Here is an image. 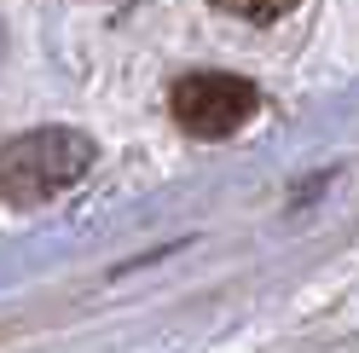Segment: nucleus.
<instances>
[{
    "label": "nucleus",
    "mask_w": 359,
    "mask_h": 353,
    "mask_svg": "<svg viewBox=\"0 0 359 353\" xmlns=\"http://www.w3.org/2000/svg\"><path fill=\"white\" fill-rule=\"evenodd\" d=\"M93 168V139L70 134V127H41L0 151V197L12 209L53 203L58 191H70L81 174Z\"/></svg>",
    "instance_id": "f257e3e1"
},
{
    "label": "nucleus",
    "mask_w": 359,
    "mask_h": 353,
    "mask_svg": "<svg viewBox=\"0 0 359 353\" xmlns=\"http://www.w3.org/2000/svg\"><path fill=\"white\" fill-rule=\"evenodd\" d=\"M255 104H261L255 81L226 76V70H191V76H180L174 93H168L174 122L186 127L191 139H226V134H238V127L255 116Z\"/></svg>",
    "instance_id": "f03ea898"
},
{
    "label": "nucleus",
    "mask_w": 359,
    "mask_h": 353,
    "mask_svg": "<svg viewBox=\"0 0 359 353\" xmlns=\"http://www.w3.org/2000/svg\"><path fill=\"white\" fill-rule=\"evenodd\" d=\"M220 12H232V18H243V24H273V18H284L296 0H215Z\"/></svg>",
    "instance_id": "7ed1b4c3"
}]
</instances>
